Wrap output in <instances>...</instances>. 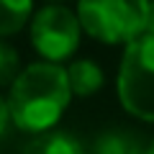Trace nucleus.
Masks as SVG:
<instances>
[{"mask_svg": "<svg viewBox=\"0 0 154 154\" xmlns=\"http://www.w3.org/2000/svg\"><path fill=\"white\" fill-rule=\"evenodd\" d=\"M72 98L67 69L54 62H36L21 69L8 95L11 121L21 131L44 134L51 131Z\"/></svg>", "mask_w": 154, "mask_h": 154, "instance_id": "nucleus-1", "label": "nucleus"}, {"mask_svg": "<svg viewBox=\"0 0 154 154\" xmlns=\"http://www.w3.org/2000/svg\"><path fill=\"white\" fill-rule=\"evenodd\" d=\"M149 0H80L77 18L88 36L103 44H128L146 26Z\"/></svg>", "mask_w": 154, "mask_h": 154, "instance_id": "nucleus-2", "label": "nucleus"}, {"mask_svg": "<svg viewBox=\"0 0 154 154\" xmlns=\"http://www.w3.org/2000/svg\"><path fill=\"white\" fill-rule=\"evenodd\" d=\"M118 98L131 116L154 123V33L141 31L126 44L118 67Z\"/></svg>", "mask_w": 154, "mask_h": 154, "instance_id": "nucleus-3", "label": "nucleus"}, {"mask_svg": "<svg viewBox=\"0 0 154 154\" xmlns=\"http://www.w3.org/2000/svg\"><path fill=\"white\" fill-rule=\"evenodd\" d=\"M82 26L80 18L64 5H46L31 16V44L44 62H59L69 59L80 46Z\"/></svg>", "mask_w": 154, "mask_h": 154, "instance_id": "nucleus-4", "label": "nucleus"}, {"mask_svg": "<svg viewBox=\"0 0 154 154\" xmlns=\"http://www.w3.org/2000/svg\"><path fill=\"white\" fill-rule=\"evenodd\" d=\"M67 80H69L72 95L88 98V95H93L103 85V69L93 59H75L67 67Z\"/></svg>", "mask_w": 154, "mask_h": 154, "instance_id": "nucleus-5", "label": "nucleus"}, {"mask_svg": "<svg viewBox=\"0 0 154 154\" xmlns=\"http://www.w3.org/2000/svg\"><path fill=\"white\" fill-rule=\"evenodd\" d=\"M23 154H82V146L64 131H44L33 134V139L23 146Z\"/></svg>", "mask_w": 154, "mask_h": 154, "instance_id": "nucleus-6", "label": "nucleus"}, {"mask_svg": "<svg viewBox=\"0 0 154 154\" xmlns=\"http://www.w3.org/2000/svg\"><path fill=\"white\" fill-rule=\"evenodd\" d=\"M93 154H146V146L136 134L126 128H113L98 136Z\"/></svg>", "mask_w": 154, "mask_h": 154, "instance_id": "nucleus-7", "label": "nucleus"}, {"mask_svg": "<svg viewBox=\"0 0 154 154\" xmlns=\"http://www.w3.org/2000/svg\"><path fill=\"white\" fill-rule=\"evenodd\" d=\"M33 16V0H0V36L21 31Z\"/></svg>", "mask_w": 154, "mask_h": 154, "instance_id": "nucleus-8", "label": "nucleus"}, {"mask_svg": "<svg viewBox=\"0 0 154 154\" xmlns=\"http://www.w3.org/2000/svg\"><path fill=\"white\" fill-rule=\"evenodd\" d=\"M18 75H21L18 51L0 38V88H3V85H13V80H16Z\"/></svg>", "mask_w": 154, "mask_h": 154, "instance_id": "nucleus-9", "label": "nucleus"}, {"mask_svg": "<svg viewBox=\"0 0 154 154\" xmlns=\"http://www.w3.org/2000/svg\"><path fill=\"white\" fill-rule=\"evenodd\" d=\"M8 121H11V113H8V100H3V98H0V134L5 131Z\"/></svg>", "mask_w": 154, "mask_h": 154, "instance_id": "nucleus-10", "label": "nucleus"}, {"mask_svg": "<svg viewBox=\"0 0 154 154\" xmlns=\"http://www.w3.org/2000/svg\"><path fill=\"white\" fill-rule=\"evenodd\" d=\"M146 33H154V0H149V11H146V26H144Z\"/></svg>", "mask_w": 154, "mask_h": 154, "instance_id": "nucleus-11", "label": "nucleus"}, {"mask_svg": "<svg viewBox=\"0 0 154 154\" xmlns=\"http://www.w3.org/2000/svg\"><path fill=\"white\" fill-rule=\"evenodd\" d=\"M146 154H154V139H152V144L146 146Z\"/></svg>", "mask_w": 154, "mask_h": 154, "instance_id": "nucleus-12", "label": "nucleus"}, {"mask_svg": "<svg viewBox=\"0 0 154 154\" xmlns=\"http://www.w3.org/2000/svg\"><path fill=\"white\" fill-rule=\"evenodd\" d=\"M51 3H59V0H51Z\"/></svg>", "mask_w": 154, "mask_h": 154, "instance_id": "nucleus-13", "label": "nucleus"}]
</instances>
